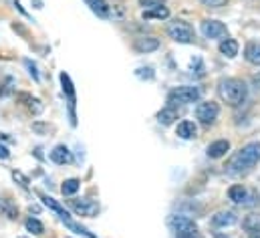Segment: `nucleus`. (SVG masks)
<instances>
[{"mask_svg":"<svg viewBox=\"0 0 260 238\" xmlns=\"http://www.w3.org/2000/svg\"><path fill=\"white\" fill-rule=\"evenodd\" d=\"M260 162V141H250L244 148H240L226 164V172L232 176H240L250 172Z\"/></svg>","mask_w":260,"mask_h":238,"instance_id":"1","label":"nucleus"},{"mask_svg":"<svg viewBox=\"0 0 260 238\" xmlns=\"http://www.w3.org/2000/svg\"><path fill=\"white\" fill-rule=\"evenodd\" d=\"M218 95L230 107H238L248 97V87L242 79H222L218 83Z\"/></svg>","mask_w":260,"mask_h":238,"instance_id":"2","label":"nucleus"},{"mask_svg":"<svg viewBox=\"0 0 260 238\" xmlns=\"http://www.w3.org/2000/svg\"><path fill=\"white\" fill-rule=\"evenodd\" d=\"M167 36L180 44H190L196 38V32L192 28V24H188L186 20H176L171 24H167Z\"/></svg>","mask_w":260,"mask_h":238,"instance_id":"3","label":"nucleus"},{"mask_svg":"<svg viewBox=\"0 0 260 238\" xmlns=\"http://www.w3.org/2000/svg\"><path fill=\"white\" fill-rule=\"evenodd\" d=\"M200 95H202V91L198 89V87H190V85H186V87H178V89H174L169 95H167V101L171 103V105H188V103H196L198 99H200Z\"/></svg>","mask_w":260,"mask_h":238,"instance_id":"4","label":"nucleus"},{"mask_svg":"<svg viewBox=\"0 0 260 238\" xmlns=\"http://www.w3.org/2000/svg\"><path fill=\"white\" fill-rule=\"evenodd\" d=\"M59 79H61V87H63V93H65V95H67V99H69V115H71V123H73V125H77V115H75V105H77L75 85H73L71 77H69L65 71L59 75Z\"/></svg>","mask_w":260,"mask_h":238,"instance_id":"5","label":"nucleus"},{"mask_svg":"<svg viewBox=\"0 0 260 238\" xmlns=\"http://www.w3.org/2000/svg\"><path fill=\"white\" fill-rule=\"evenodd\" d=\"M220 115V105L214 101H204L196 107V117L200 119V123L204 125H212Z\"/></svg>","mask_w":260,"mask_h":238,"instance_id":"6","label":"nucleus"},{"mask_svg":"<svg viewBox=\"0 0 260 238\" xmlns=\"http://www.w3.org/2000/svg\"><path fill=\"white\" fill-rule=\"evenodd\" d=\"M169 228L178 234V236H188V234H196V222L188 216H182V214H176L169 218Z\"/></svg>","mask_w":260,"mask_h":238,"instance_id":"7","label":"nucleus"},{"mask_svg":"<svg viewBox=\"0 0 260 238\" xmlns=\"http://www.w3.org/2000/svg\"><path fill=\"white\" fill-rule=\"evenodd\" d=\"M200 30H202V34H204L206 38H224V36L228 34L226 24H224V22H220V20H216V18H208V20H204V22H202V26H200Z\"/></svg>","mask_w":260,"mask_h":238,"instance_id":"8","label":"nucleus"},{"mask_svg":"<svg viewBox=\"0 0 260 238\" xmlns=\"http://www.w3.org/2000/svg\"><path fill=\"white\" fill-rule=\"evenodd\" d=\"M69 206H71L79 216H87V218H91V216H95V214L99 212V204H97L95 200H91V198L69 200Z\"/></svg>","mask_w":260,"mask_h":238,"instance_id":"9","label":"nucleus"},{"mask_svg":"<svg viewBox=\"0 0 260 238\" xmlns=\"http://www.w3.org/2000/svg\"><path fill=\"white\" fill-rule=\"evenodd\" d=\"M228 198L234 202V204H244V206H248V200H256V194L254 192H248L244 186H232L230 190H228Z\"/></svg>","mask_w":260,"mask_h":238,"instance_id":"10","label":"nucleus"},{"mask_svg":"<svg viewBox=\"0 0 260 238\" xmlns=\"http://www.w3.org/2000/svg\"><path fill=\"white\" fill-rule=\"evenodd\" d=\"M236 222H238V216H236V212H232V210H220V212H216V214L212 216V226H216V228L234 226Z\"/></svg>","mask_w":260,"mask_h":238,"instance_id":"11","label":"nucleus"},{"mask_svg":"<svg viewBox=\"0 0 260 238\" xmlns=\"http://www.w3.org/2000/svg\"><path fill=\"white\" fill-rule=\"evenodd\" d=\"M49 158H51V162H55V164H59V166H65V164H71L73 162V154H71V150L67 148V146H55L53 148V152L49 154Z\"/></svg>","mask_w":260,"mask_h":238,"instance_id":"12","label":"nucleus"},{"mask_svg":"<svg viewBox=\"0 0 260 238\" xmlns=\"http://www.w3.org/2000/svg\"><path fill=\"white\" fill-rule=\"evenodd\" d=\"M133 49L137 53H153L159 49V40L155 36H139L133 40Z\"/></svg>","mask_w":260,"mask_h":238,"instance_id":"13","label":"nucleus"},{"mask_svg":"<svg viewBox=\"0 0 260 238\" xmlns=\"http://www.w3.org/2000/svg\"><path fill=\"white\" fill-rule=\"evenodd\" d=\"M38 198L42 200V204H45L47 208H51L55 214H59V218H61V220H71V214H69V212H67V210H65V208H63L55 198H51V196H47V194H42V192H38Z\"/></svg>","mask_w":260,"mask_h":238,"instance_id":"14","label":"nucleus"},{"mask_svg":"<svg viewBox=\"0 0 260 238\" xmlns=\"http://www.w3.org/2000/svg\"><path fill=\"white\" fill-rule=\"evenodd\" d=\"M176 135L178 137H182V139H194L196 135H198V127H196V123L194 121H182V123H178V127H176Z\"/></svg>","mask_w":260,"mask_h":238,"instance_id":"15","label":"nucleus"},{"mask_svg":"<svg viewBox=\"0 0 260 238\" xmlns=\"http://www.w3.org/2000/svg\"><path fill=\"white\" fill-rule=\"evenodd\" d=\"M230 152V144L226 141V139H218V141H214V144H210L208 146V158H212V160H218V158H222V156H226Z\"/></svg>","mask_w":260,"mask_h":238,"instance_id":"16","label":"nucleus"},{"mask_svg":"<svg viewBox=\"0 0 260 238\" xmlns=\"http://www.w3.org/2000/svg\"><path fill=\"white\" fill-rule=\"evenodd\" d=\"M85 2L99 18H111V6L105 0H85Z\"/></svg>","mask_w":260,"mask_h":238,"instance_id":"17","label":"nucleus"},{"mask_svg":"<svg viewBox=\"0 0 260 238\" xmlns=\"http://www.w3.org/2000/svg\"><path fill=\"white\" fill-rule=\"evenodd\" d=\"M242 228H244L246 232H250V234H258L260 232V214L252 212V214L244 216V220H242Z\"/></svg>","mask_w":260,"mask_h":238,"instance_id":"18","label":"nucleus"},{"mask_svg":"<svg viewBox=\"0 0 260 238\" xmlns=\"http://www.w3.org/2000/svg\"><path fill=\"white\" fill-rule=\"evenodd\" d=\"M218 49H220V53H222L224 57L234 59V57L238 55V49H240V46H238V42H236L234 38H224V40L220 42V46H218Z\"/></svg>","mask_w":260,"mask_h":238,"instance_id":"19","label":"nucleus"},{"mask_svg":"<svg viewBox=\"0 0 260 238\" xmlns=\"http://www.w3.org/2000/svg\"><path fill=\"white\" fill-rule=\"evenodd\" d=\"M244 57H246V61H248V63H252V65H260V42H256V40L248 42V44H246V49H244Z\"/></svg>","mask_w":260,"mask_h":238,"instance_id":"20","label":"nucleus"},{"mask_svg":"<svg viewBox=\"0 0 260 238\" xmlns=\"http://www.w3.org/2000/svg\"><path fill=\"white\" fill-rule=\"evenodd\" d=\"M143 18H145V20H153V18L165 20V18H169V8H167V6H157V8L143 10Z\"/></svg>","mask_w":260,"mask_h":238,"instance_id":"21","label":"nucleus"},{"mask_svg":"<svg viewBox=\"0 0 260 238\" xmlns=\"http://www.w3.org/2000/svg\"><path fill=\"white\" fill-rule=\"evenodd\" d=\"M178 119V111L169 105V107H163L159 113H157V121L161 123V125H171L174 121Z\"/></svg>","mask_w":260,"mask_h":238,"instance_id":"22","label":"nucleus"},{"mask_svg":"<svg viewBox=\"0 0 260 238\" xmlns=\"http://www.w3.org/2000/svg\"><path fill=\"white\" fill-rule=\"evenodd\" d=\"M79 188H81V180L71 178V180H65V184L61 186V192H63L65 196H73V194L79 192Z\"/></svg>","mask_w":260,"mask_h":238,"instance_id":"23","label":"nucleus"},{"mask_svg":"<svg viewBox=\"0 0 260 238\" xmlns=\"http://www.w3.org/2000/svg\"><path fill=\"white\" fill-rule=\"evenodd\" d=\"M24 226H26V230H28L30 234H34V236H40V234L45 232L42 222H40V220H36V218H28V220L24 222Z\"/></svg>","mask_w":260,"mask_h":238,"instance_id":"24","label":"nucleus"},{"mask_svg":"<svg viewBox=\"0 0 260 238\" xmlns=\"http://www.w3.org/2000/svg\"><path fill=\"white\" fill-rule=\"evenodd\" d=\"M0 208H2V212L10 218V220H14L16 216H18V208L10 202V200H2V204H0Z\"/></svg>","mask_w":260,"mask_h":238,"instance_id":"25","label":"nucleus"},{"mask_svg":"<svg viewBox=\"0 0 260 238\" xmlns=\"http://www.w3.org/2000/svg\"><path fill=\"white\" fill-rule=\"evenodd\" d=\"M20 97L28 101V109H30L34 115H38V113L42 111V105H40V101H38V99H34V97H28V95H20Z\"/></svg>","mask_w":260,"mask_h":238,"instance_id":"26","label":"nucleus"},{"mask_svg":"<svg viewBox=\"0 0 260 238\" xmlns=\"http://www.w3.org/2000/svg\"><path fill=\"white\" fill-rule=\"evenodd\" d=\"M51 129H53V127H51L49 123H42V121H34V123H32V131L38 133V135H47Z\"/></svg>","mask_w":260,"mask_h":238,"instance_id":"27","label":"nucleus"},{"mask_svg":"<svg viewBox=\"0 0 260 238\" xmlns=\"http://www.w3.org/2000/svg\"><path fill=\"white\" fill-rule=\"evenodd\" d=\"M163 4H165V0H139V6H143L145 10L157 8V6H163Z\"/></svg>","mask_w":260,"mask_h":238,"instance_id":"28","label":"nucleus"},{"mask_svg":"<svg viewBox=\"0 0 260 238\" xmlns=\"http://www.w3.org/2000/svg\"><path fill=\"white\" fill-rule=\"evenodd\" d=\"M12 178H14V182H18L22 188H28V178H26L24 174H20L18 170H14V172H12Z\"/></svg>","mask_w":260,"mask_h":238,"instance_id":"29","label":"nucleus"},{"mask_svg":"<svg viewBox=\"0 0 260 238\" xmlns=\"http://www.w3.org/2000/svg\"><path fill=\"white\" fill-rule=\"evenodd\" d=\"M137 77H141V79H153V69L151 67H141V69H137Z\"/></svg>","mask_w":260,"mask_h":238,"instance_id":"30","label":"nucleus"},{"mask_svg":"<svg viewBox=\"0 0 260 238\" xmlns=\"http://www.w3.org/2000/svg\"><path fill=\"white\" fill-rule=\"evenodd\" d=\"M24 65H26V69H28V73L32 75V79H34V81H40V77H38V71H36V65H34V63H30L28 59L24 61Z\"/></svg>","mask_w":260,"mask_h":238,"instance_id":"31","label":"nucleus"},{"mask_svg":"<svg viewBox=\"0 0 260 238\" xmlns=\"http://www.w3.org/2000/svg\"><path fill=\"white\" fill-rule=\"evenodd\" d=\"M204 6H210V8H220V6H226L228 0H200Z\"/></svg>","mask_w":260,"mask_h":238,"instance_id":"32","label":"nucleus"},{"mask_svg":"<svg viewBox=\"0 0 260 238\" xmlns=\"http://www.w3.org/2000/svg\"><path fill=\"white\" fill-rule=\"evenodd\" d=\"M8 158H10V152H8V148L0 144V160H8Z\"/></svg>","mask_w":260,"mask_h":238,"instance_id":"33","label":"nucleus"},{"mask_svg":"<svg viewBox=\"0 0 260 238\" xmlns=\"http://www.w3.org/2000/svg\"><path fill=\"white\" fill-rule=\"evenodd\" d=\"M252 85H254L256 89H260V71L254 75V77H252Z\"/></svg>","mask_w":260,"mask_h":238,"instance_id":"34","label":"nucleus"},{"mask_svg":"<svg viewBox=\"0 0 260 238\" xmlns=\"http://www.w3.org/2000/svg\"><path fill=\"white\" fill-rule=\"evenodd\" d=\"M178 238H196L194 234H188V236H178Z\"/></svg>","mask_w":260,"mask_h":238,"instance_id":"35","label":"nucleus"},{"mask_svg":"<svg viewBox=\"0 0 260 238\" xmlns=\"http://www.w3.org/2000/svg\"><path fill=\"white\" fill-rule=\"evenodd\" d=\"M250 238H260V232L258 234H250Z\"/></svg>","mask_w":260,"mask_h":238,"instance_id":"36","label":"nucleus"},{"mask_svg":"<svg viewBox=\"0 0 260 238\" xmlns=\"http://www.w3.org/2000/svg\"><path fill=\"white\" fill-rule=\"evenodd\" d=\"M20 238H26V236H20Z\"/></svg>","mask_w":260,"mask_h":238,"instance_id":"37","label":"nucleus"}]
</instances>
